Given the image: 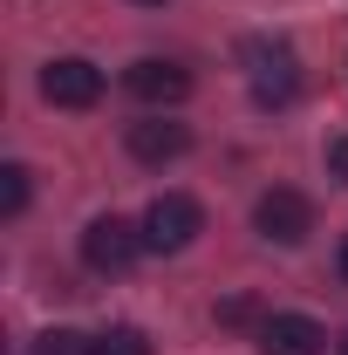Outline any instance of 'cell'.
Segmentation results:
<instances>
[{"instance_id": "cell-1", "label": "cell", "mask_w": 348, "mask_h": 355, "mask_svg": "<svg viewBox=\"0 0 348 355\" xmlns=\"http://www.w3.org/2000/svg\"><path fill=\"white\" fill-rule=\"evenodd\" d=\"M239 62L253 69V103H260V110H287V103L301 96V55L287 42H246Z\"/></svg>"}, {"instance_id": "cell-2", "label": "cell", "mask_w": 348, "mask_h": 355, "mask_svg": "<svg viewBox=\"0 0 348 355\" xmlns=\"http://www.w3.org/2000/svg\"><path fill=\"white\" fill-rule=\"evenodd\" d=\"M137 253H143V225L116 219V212L82 225V266H89V273H130Z\"/></svg>"}, {"instance_id": "cell-3", "label": "cell", "mask_w": 348, "mask_h": 355, "mask_svg": "<svg viewBox=\"0 0 348 355\" xmlns=\"http://www.w3.org/2000/svg\"><path fill=\"white\" fill-rule=\"evenodd\" d=\"M198 232H205V212H198V198H184V191H164V198H150V212H143V246H150V253H184Z\"/></svg>"}, {"instance_id": "cell-4", "label": "cell", "mask_w": 348, "mask_h": 355, "mask_svg": "<svg viewBox=\"0 0 348 355\" xmlns=\"http://www.w3.org/2000/svg\"><path fill=\"white\" fill-rule=\"evenodd\" d=\"M253 225H260V239H273V246H301L307 232H314V205H307V191H294V184H273V191H260V205H253Z\"/></svg>"}, {"instance_id": "cell-5", "label": "cell", "mask_w": 348, "mask_h": 355, "mask_svg": "<svg viewBox=\"0 0 348 355\" xmlns=\"http://www.w3.org/2000/svg\"><path fill=\"white\" fill-rule=\"evenodd\" d=\"M42 96L55 110H96V103H103V69L82 62V55H62V62L42 69Z\"/></svg>"}, {"instance_id": "cell-6", "label": "cell", "mask_w": 348, "mask_h": 355, "mask_svg": "<svg viewBox=\"0 0 348 355\" xmlns=\"http://www.w3.org/2000/svg\"><path fill=\"white\" fill-rule=\"evenodd\" d=\"M130 96L137 103H150V110H171V103H184L191 96V69L184 62H164V55H143V62H130Z\"/></svg>"}, {"instance_id": "cell-7", "label": "cell", "mask_w": 348, "mask_h": 355, "mask_svg": "<svg viewBox=\"0 0 348 355\" xmlns=\"http://www.w3.org/2000/svg\"><path fill=\"white\" fill-rule=\"evenodd\" d=\"M123 144H130L137 164H177V157L191 150V130H184V123H171V116H143V123H130V130H123Z\"/></svg>"}, {"instance_id": "cell-8", "label": "cell", "mask_w": 348, "mask_h": 355, "mask_svg": "<svg viewBox=\"0 0 348 355\" xmlns=\"http://www.w3.org/2000/svg\"><path fill=\"white\" fill-rule=\"evenodd\" d=\"M260 355H328V335L307 314H266L260 321Z\"/></svg>"}, {"instance_id": "cell-9", "label": "cell", "mask_w": 348, "mask_h": 355, "mask_svg": "<svg viewBox=\"0 0 348 355\" xmlns=\"http://www.w3.org/2000/svg\"><path fill=\"white\" fill-rule=\"evenodd\" d=\"M28 212V164H0V219Z\"/></svg>"}, {"instance_id": "cell-10", "label": "cell", "mask_w": 348, "mask_h": 355, "mask_svg": "<svg viewBox=\"0 0 348 355\" xmlns=\"http://www.w3.org/2000/svg\"><path fill=\"white\" fill-rule=\"evenodd\" d=\"M96 355H150V335L130 328V321H123V328H103V335H96Z\"/></svg>"}, {"instance_id": "cell-11", "label": "cell", "mask_w": 348, "mask_h": 355, "mask_svg": "<svg viewBox=\"0 0 348 355\" xmlns=\"http://www.w3.org/2000/svg\"><path fill=\"white\" fill-rule=\"evenodd\" d=\"M35 355H96V342L76 335V328H48L42 342H35Z\"/></svg>"}, {"instance_id": "cell-12", "label": "cell", "mask_w": 348, "mask_h": 355, "mask_svg": "<svg viewBox=\"0 0 348 355\" xmlns=\"http://www.w3.org/2000/svg\"><path fill=\"white\" fill-rule=\"evenodd\" d=\"M218 321L225 328H246V321H260V301L253 294H232V301H218Z\"/></svg>"}, {"instance_id": "cell-13", "label": "cell", "mask_w": 348, "mask_h": 355, "mask_svg": "<svg viewBox=\"0 0 348 355\" xmlns=\"http://www.w3.org/2000/svg\"><path fill=\"white\" fill-rule=\"evenodd\" d=\"M328 178H348V130L328 137Z\"/></svg>"}, {"instance_id": "cell-14", "label": "cell", "mask_w": 348, "mask_h": 355, "mask_svg": "<svg viewBox=\"0 0 348 355\" xmlns=\"http://www.w3.org/2000/svg\"><path fill=\"white\" fill-rule=\"evenodd\" d=\"M342 280H348V239H342Z\"/></svg>"}, {"instance_id": "cell-15", "label": "cell", "mask_w": 348, "mask_h": 355, "mask_svg": "<svg viewBox=\"0 0 348 355\" xmlns=\"http://www.w3.org/2000/svg\"><path fill=\"white\" fill-rule=\"evenodd\" d=\"M335 355H348V335H342V342H335Z\"/></svg>"}, {"instance_id": "cell-16", "label": "cell", "mask_w": 348, "mask_h": 355, "mask_svg": "<svg viewBox=\"0 0 348 355\" xmlns=\"http://www.w3.org/2000/svg\"><path fill=\"white\" fill-rule=\"evenodd\" d=\"M137 7H164V0H137Z\"/></svg>"}]
</instances>
